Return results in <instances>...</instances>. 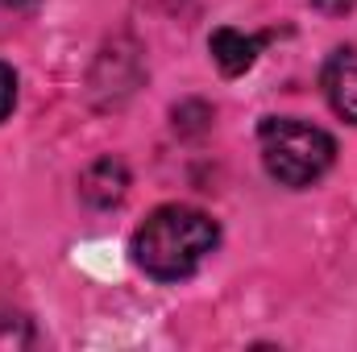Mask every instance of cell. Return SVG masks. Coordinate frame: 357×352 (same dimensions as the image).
<instances>
[{
    "instance_id": "277c9868",
    "label": "cell",
    "mask_w": 357,
    "mask_h": 352,
    "mask_svg": "<svg viewBox=\"0 0 357 352\" xmlns=\"http://www.w3.org/2000/svg\"><path fill=\"white\" fill-rule=\"evenodd\" d=\"M320 88H324V99L328 108L357 125V50H333L324 71H320Z\"/></svg>"
},
{
    "instance_id": "8992f818",
    "label": "cell",
    "mask_w": 357,
    "mask_h": 352,
    "mask_svg": "<svg viewBox=\"0 0 357 352\" xmlns=\"http://www.w3.org/2000/svg\"><path fill=\"white\" fill-rule=\"evenodd\" d=\"M38 344V332L33 323L21 315V311H0V352H21Z\"/></svg>"
},
{
    "instance_id": "ba28073f",
    "label": "cell",
    "mask_w": 357,
    "mask_h": 352,
    "mask_svg": "<svg viewBox=\"0 0 357 352\" xmlns=\"http://www.w3.org/2000/svg\"><path fill=\"white\" fill-rule=\"evenodd\" d=\"M320 13H345V8H354V0H312Z\"/></svg>"
},
{
    "instance_id": "52a82bcc",
    "label": "cell",
    "mask_w": 357,
    "mask_h": 352,
    "mask_svg": "<svg viewBox=\"0 0 357 352\" xmlns=\"http://www.w3.org/2000/svg\"><path fill=\"white\" fill-rule=\"evenodd\" d=\"M13 108H17V71L0 63V120H8Z\"/></svg>"
},
{
    "instance_id": "7a4b0ae2",
    "label": "cell",
    "mask_w": 357,
    "mask_h": 352,
    "mask_svg": "<svg viewBox=\"0 0 357 352\" xmlns=\"http://www.w3.org/2000/svg\"><path fill=\"white\" fill-rule=\"evenodd\" d=\"M258 150H262L266 175L291 191L320 182L337 162L333 133H324L320 125L299 120V116H266L258 125Z\"/></svg>"
},
{
    "instance_id": "5b68a950",
    "label": "cell",
    "mask_w": 357,
    "mask_h": 352,
    "mask_svg": "<svg viewBox=\"0 0 357 352\" xmlns=\"http://www.w3.org/2000/svg\"><path fill=\"white\" fill-rule=\"evenodd\" d=\"M125 191H129V170H125L121 158H96L88 170L79 175V195H84V203L96 207V211L116 207L125 199Z\"/></svg>"
},
{
    "instance_id": "9c48e42d",
    "label": "cell",
    "mask_w": 357,
    "mask_h": 352,
    "mask_svg": "<svg viewBox=\"0 0 357 352\" xmlns=\"http://www.w3.org/2000/svg\"><path fill=\"white\" fill-rule=\"evenodd\" d=\"M25 4H33V0H0V8H25Z\"/></svg>"
},
{
    "instance_id": "6da1fadb",
    "label": "cell",
    "mask_w": 357,
    "mask_h": 352,
    "mask_svg": "<svg viewBox=\"0 0 357 352\" xmlns=\"http://www.w3.org/2000/svg\"><path fill=\"white\" fill-rule=\"evenodd\" d=\"M220 245V224L187 203L154 207L133 232V262L154 282H183Z\"/></svg>"
},
{
    "instance_id": "3957f363",
    "label": "cell",
    "mask_w": 357,
    "mask_h": 352,
    "mask_svg": "<svg viewBox=\"0 0 357 352\" xmlns=\"http://www.w3.org/2000/svg\"><path fill=\"white\" fill-rule=\"evenodd\" d=\"M266 38L270 33H245V29L220 25V29H212V38H208V54H212V63L220 67V75L237 79V75H245V71L258 63Z\"/></svg>"
}]
</instances>
